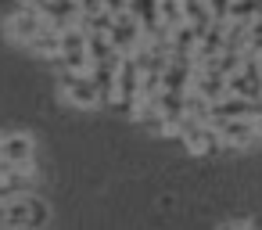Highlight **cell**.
I'll return each instance as SVG.
<instances>
[{
	"label": "cell",
	"mask_w": 262,
	"mask_h": 230,
	"mask_svg": "<svg viewBox=\"0 0 262 230\" xmlns=\"http://www.w3.org/2000/svg\"><path fill=\"white\" fill-rule=\"evenodd\" d=\"M226 90L237 94V97H248V101H262V65H258V58H244L241 69L226 76Z\"/></svg>",
	"instance_id": "4"
},
{
	"label": "cell",
	"mask_w": 262,
	"mask_h": 230,
	"mask_svg": "<svg viewBox=\"0 0 262 230\" xmlns=\"http://www.w3.org/2000/svg\"><path fill=\"white\" fill-rule=\"evenodd\" d=\"M51 223V205L36 191L0 198V230H43Z\"/></svg>",
	"instance_id": "1"
},
{
	"label": "cell",
	"mask_w": 262,
	"mask_h": 230,
	"mask_svg": "<svg viewBox=\"0 0 262 230\" xmlns=\"http://www.w3.org/2000/svg\"><path fill=\"white\" fill-rule=\"evenodd\" d=\"M190 90H198V94L208 97V101H219V97L226 94V76L215 72V69H194V76H190Z\"/></svg>",
	"instance_id": "9"
},
{
	"label": "cell",
	"mask_w": 262,
	"mask_h": 230,
	"mask_svg": "<svg viewBox=\"0 0 262 230\" xmlns=\"http://www.w3.org/2000/svg\"><path fill=\"white\" fill-rule=\"evenodd\" d=\"M36 58H58L61 54V29H54V26H43L29 44H26Z\"/></svg>",
	"instance_id": "10"
},
{
	"label": "cell",
	"mask_w": 262,
	"mask_h": 230,
	"mask_svg": "<svg viewBox=\"0 0 262 230\" xmlns=\"http://www.w3.org/2000/svg\"><path fill=\"white\" fill-rule=\"evenodd\" d=\"M47 26V18L29 4V0H26V4L15 11V15H8V22H4V33H8V40H15V44H29L40 29Z\"/></svg>",
	"instance_id": "5"
},
{
	"label": "cell",
	"mask_w": 262,
	"mask_h": 230,
	"mask_svg": "<svg viewBox=\"0 0 262 230\" xmlns=\"http://www.w3.org/2000/svg\"><path fill=\"white\" fill-rule=\"evenodd\" d=\"M101 8L112 15H122V11H129V0H101Z\"/></svg>",
	"instance_id": "14"
},
{
	"label": "cell",
	"mask_w": 262,
	"mask_h": 230,
	"mask_svg": "<svg viewBox=\"0 0 262 230\" xmlns=\"http://www.w3.org/2000/svg\"><path fill=\"white\" fill-rule=\"evenodd\" d=\"M29 4L47 18V26L54 29H65V26H76L83 8H79V0H29Z\"/></svg>",
	"instance_id": "8"
},
{
	"label": "cell",
	"mask_w": 262,
	"mask_h": 230,
	"mask_svg": "<svg viewBox=\"0 0 262 230\" xmlns=\"http://www.w3.org/2000/svg\"><path fill=\"white\" fill-rule=\"evenodd\" d=\"M212 126H215V133H219V140L226 148H251V144H258L255 119H219Z\"/></svg>",
	"instance_id": "7"
},
{
	"label": "cell",
	"mask_w": 262,
	"mask_h": 230,
	"mask_svg": "<svg viewBox=\"0 0 262 230\" xmlns=\"http://www.w3.org/2000/svg\"><path fill=\"white\" fill-rule=\"evenodd\" d=\"M108 40L115 44L119 54H133V51L140 47V40H144V26H140V18H137L133 11L115 15V18H112V29H108Z\"/></svg>",
	"instance_id": "6"
},
{
	"label": "cell",
	"mask_w": 262,
	"mask_h": 230,
	"mask_svg": "<svg viewBox=\"0 0 262 230\" xmlns=\"http://www.w3.org/2000/svg\"><path fill=\"white\" fill-rule=\"evenodd\" d=\"M4 173H8V165H4V162H0V180H4Z\"/></svg>",
	"instance_id": "16"
},
{
	"label": "cell",
	"mask_w": 262,
	"mask_h": 230,
	"mask_svg": "<svg viewBox=\"0 0 262 230\" xmlns=\"http://www.w3.org/2000/svg\"><path fill=\"white\" fill-rule=\"evenodd\" d=\"M61 54H90V51H86V29H83L79 22L61 29ZM61 54H58V58H61Z\"/></svg>",
	"instance_id": "12"
},
{
	"label": "cell",
	"mask_w": 262,
	"mask_h": 230,
	"mask_svg": "<svg viewBox=\"0 0 262 230\" xmlns=\"http://www.w3.org/2000/svg\"><path fill=\"white\" fill-rule=\"evenodd\" d=\"M36 158V140L22 130H11V133H0V162L8 169H29Z\"/></svg>",
	"instance_id": "3"
},
{
	"label": "cell",
	"mask_w": 262,
	"mask_h": 230,
	"mask_svg": "<svg viewBox=\"0 0 262 230\" xmlns=\"http://www.w3.org/2000/svg\"><path fill=\"white\" fill-rule=\"evenodd\" d=\"M183 115L194 119V122H212V101L201 97L198 90H187L183 94Z\"/></svg>",
	"instance_id": "11"
},
{
	"label": "cell",
	"mask_w": 262,
	"mask_h": 230,
	"mask_svg": "<svg viewBox=\"0 0 262 230\" xmlns=\"http://www.w3.org/2000/svg\"><path fill=\"white\" fill-rule=\"evenodd\" d=\"M258 65H262V51H258Z\"/></svg>",
	"instance_id": "17"
},
{
	"label": "cell",
	"mask_w": 262,
	"mask_h": 230,
	"mask_svg": "<svg viewBox=\"0 0 262 230\" xmlns=\"http://www.w3.org/2000/svg\"><path fill=\"white\" fill-rule=\"evenodd\" d=\"M61 97H65L72 108H83V112H90V108H101V104H104V97H101V90H97V83H94V76H90V72H86V76L65 72V76H61Z\"/></svg>",
	"instance_id": "2"
},
{
	"label": "cell",
	"mask_w": 262,
	"mask_h": 230,
	"mask_svg": "<svg viewBox=\"0 0 262 230\" xmlns=\"http://www.w3.org/2000/svg\"><path fill=\"white\" fill-rule=\"evenodd\" d=\"M258 15H262V11H258V0H230V18H233V22L251 26Z\"/></svg>",
	"instance_id": "13"
},
{
	"label": "cell",
	"mask_w": 262,
	"mask_h": 230,
	"mask_svg": "<svg viewBox=\"0 0 262 230\" xmlns=\"http://www.w3.org/2000/svg\"><path fill=\"white\" fill-rule=\"evenodd\" d=\"M219 230H255V223H251V219H230V223H223Z\"/></svg>",
	"instance_id": "15"
}]
</instances>
